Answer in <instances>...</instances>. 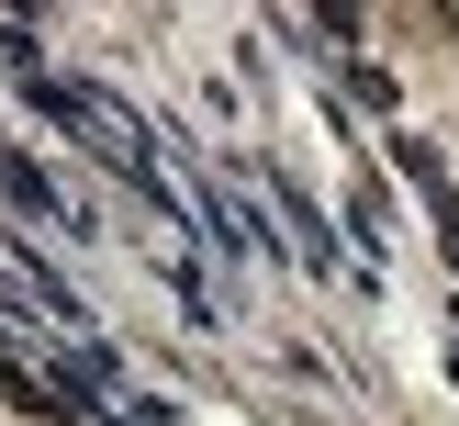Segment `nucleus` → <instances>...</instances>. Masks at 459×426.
I'll return each instance as SVG.
<instances>
[{"mask_svg":"<svg viewBox=\"0 0 459 426\" xmlns=\"http://www.w3.org/2000/svg\"><path fill=\"white\" fill-rule=\"evenodd\" d=\"M0 191H12V202H22V213H34V224H79V202H67V191H56V179H45V169H34V157H12V146H0Z\"/></svg>","mask_w":459,"mask_h":426,"instance_id":"obj_1","label":"nucleus"},{"mask_svg":"<svg viewBox=\"0 0 459 426\" xmlns=\"http://www.w3.org/2000/svg\"><path fill=\"white\" fill-rule=\"evenodd\" d=\"M269 202H281V224H291V247H303V269H336V236H325V213H314L291 179H269Z\"/></svg>","mask_w":459,"mask_h":426,"instance_id":"obj_2","label":"nucleus"},{"mask_svg":"<svg viewBox=\"0 0 459 426\" xmlns=\"http://www.w3.org/2000/svg\"><path fill=\"white\" fill-rule=\"evenodd\" d=\"M336 79H348V90H359V101H370V112H393V101H403V90H393V67H370V57H348V67H336Z\"/></svg>","mask_w":459,"mask_h":426,"instance_id":"obj_3","label":"nucleus"},{"mask_svg":"<svg viewBox=\"0 0 459 426\" xmlns=\"http://www.w3.org/2000/svg\"><path fill=\"white\" fill-rule=\"evenodd\" d=\"M124 426H179V404L169 393H124Z\"/></svg>","mask_w":459,"mask_h":426,"instance_id":"obj_4","label":"nucleus"},{"mask_svg":"<svg viewBox=\"0 0 459 426\" xmlns=\"http://www.w3.org/2000/svg\"><path fill=\"white\" fill-rule=\"evenodd\" d=\"M448 370H459V314H448Z\"/></svg>","mask_w":459,"mask_h":426,"instance_id":"obj_5","label":"nucleus"},{"mask_svg":"<svg viewBox=\"0 0 459 426\" xmlns=\"http://www.w3.org/2000/svg\"><path fill=\"white\" fill-rule=\"evenodd\" d=\"M90 426H124V415H112V404H101V415H90Z\"/></svg>","mask_w":459,"mask_h":426,"instance_id":"obj_6","label":"nucleus"}]
</instances>
